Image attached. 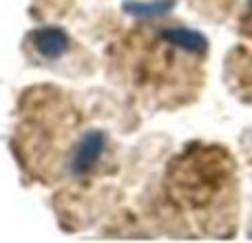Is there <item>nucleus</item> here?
Masks as SVG:
<instances>
[{
    "label": "nucleus",
    "mask_w": 252,
    "mask_h": 243,
    "mask_svg": "<svg viewBox=\"0 0 252 243\" xmlns=\"http://www.w3.org/2000/svg\"><path fill=\"white\" fill-rule=\"evenodd\" d=\"M208 42L192 29H137L122 42L118 64L144 104L175 111L199 97L206 82Z\"/></svg>",
    "instance_id": "obj_1"
},
{
    "label": "nucleus",
    "mask_w": 252,
    "mask_h": 243,
    "mask_svg": "<svg viewBox=\"0 0 252 243\" xmlns=\"http://www.w3.org/2000/svg\"><path fill=\"white\" fill-rule=\"evenodd\" d=\"M66 44H69V40L60 29H49L38 35V47L44 56H58L66 49Z\"/></svg>",
    "instance_id": "obj_3"
},
{
    "label": "nucleus",
    "mask_w": 252,
    "mask_h": 243,
    "mask_svg": "<svg viewBox=\"0 0 252 243\" xmlns=\"http://www.w3.org/2000/svg\"><path fill=\"white\" fill-rule=\"evenodd\" d=\"M248 33H250V35H252V29H250V31H248Z\"/></svg>",
    "instance_id": "obj_4"
},
{
    "label": "nucleus",
    "mask_w": 252,
    "mask_h": 243,
    "mask_svg": "<svg viewBox=\"0 0 252 243\" xmlns=\"http://www.w3.org/2000/svg\"><path fill=\"white\" fill-rule=\"evenodd\" d=\"M164 195L179 219L201 237L235 235L239 223V175L230 151L217 144H190L173 157Z\"/></svg>",
    "instance_id": "obj_2"
}]
</instances>
